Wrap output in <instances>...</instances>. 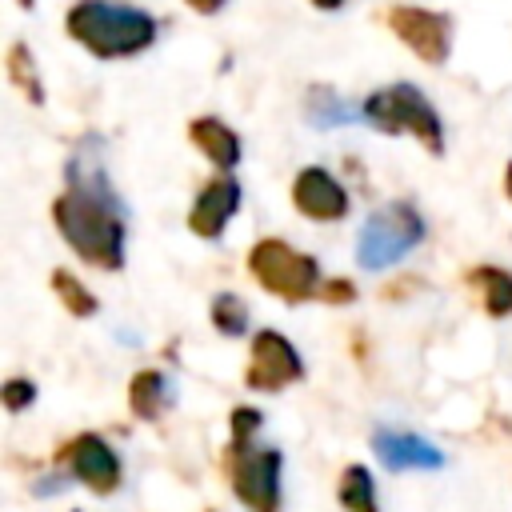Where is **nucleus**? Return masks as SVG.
<instances>
[{
    "label": "nucleus",
    "instance_id": "3",
    "mask_svg": "<svg viewBox=\"0 0 512 512\" xmlns=\"http://www.w3.org/2000/svg\"><path fill=\"white\" fill-rule=\"evenodd\" d=\"M364 120L376 128V132H388V136H412L416 144H424L432 156L444 152V124H440V112L432 108V100L412 88V84H388V88H376L368 100H364Z\"/></svg>",
    "mask_w": 512,
    "mask_h": 512
},
{
    "label": "nucleus",
    "instance_id": "19",
    "mask_svg": "<svg viewBox=\"0 0 512 512\" xmlns=\"http://www.w3.org/2000/svg\"><path fill=\"white\" fill-rule=\"evenodd\" d=\"M212 328L224 332V336H240V332L248 328V308H244V300L232 296V292H220V296L212 300Z\"/></svg>",
    "mask_w": 512,
    "mask_h": 512
},
{
    "label": "nucleus",
    "instance_id": "17",
    "mask_svg": "<svg viewBox=\"0 0 512 512\" xmlns=\"http://www.w3.org/2000/svg\"><path fill=\"white\" fill-rule=\"evenodd\" d=\"M4 72H8V80L20 88V96H24V100H32V104H44L40 68H36L32 52H28L20 40H16V44H8V56H4Z\"/></svg>",
    "mask_w": 512,
    "mask_h": 512
},
{
    "label": "nucleus",
    "instance_id": "16",
    "mask_svg": "<svg viewBox=\"0 0 512 512\" xmlns=\"http://www.w3.org/2000/svg\"><path fill=\"white\" fill-rule=\"evenodd\" d=\"M336 496H340V508L344 512H380L376 508V484H372V472L364 464H348L340 472Z\"/></svg>",
    "mask_w": 512,
    "mask_h": 512
},
{
    "label": "nucleus",
    "instance_id": "7",
    "mask_svg": "<svg viewBox=\"0 0 512 512\" xmlns=\"http://www.w3.org/2000/svg\"><path fill=\"white\" fill-rule=\"evenodd\" d=\"M384 24L392 28V36L424 64H444L448 48H452V20L436 8H420V4H392L384 12Z\"/></svg>",
    "mask_w": 512,
    "mask_h": 512
},
{
    "label": "nucleus",
    "instance_id": "15",
    "mask_svg": "<svg viewBox=\"0 0 512 512\" xmlns=\"http://www.w3.org/2000/svg\"><path fill=\"white\" fill-rule=\"evenodd\" d=\"M164 404H168V380H164V372L140 368V372L128 380V408H132L140 420H156Z\"/></svg>",
    "mask_w": 512,
    "mask_h": 512
},
{
    "label": "nucleus",
    "instance_id": "10",
    "mask_svg": "<svg viewBox=\"0 0 512 512\" xmlns=\"http://www.w3.org/2000/svg\"><path fill=\"white\" fill-rule=\"evenodd\" d=\"M292 204H296L300 216L320 220V224L348 216V192H344V184L332 172L316 168V164L296 172V180H292Z\"/></svg>",
    "mask_w": 512,
    "mask_h": 512
},
{
    "label": "nucleus",
    "instance_id": "9",
    "mask_svg": "<svg viewBox=\"0 0 512 512\" xmlns=\"http://www.w3.org/2000/svg\"><path fill=\"white\" fill-rule=\"evenodd\" d=\"M300 376H304V364H300V352L292 348V340L280 336V332H272V328L256 332L244 384L256 388V392H280L284 384H292Z\"/></svg>",
    "mask_w": 512,
    "mask_h": 512
},
{
    "label": "nucleus",
    "instance_id": "6",
    "mask_svg": "<svg viewBox=\"0 0 512 512\" xmlns=\"http://www.w3.org/2000/svg\"><path fill=\"white\" fill-rule=\"evenodd\" d=\"M228 476L232 492L248 512H276L280 508V464L284 456L276 448H236L228 444Z\"/></svg>",
    "mask_w": 512,
    "mask_h": 512
},
{
    "label": "nucleus",
    "instance_id": "8",
    "mask_svg": "<svg viewBox=\"0 0 512 512\" xmlns=\"http://www.w3.org/2000/svg\"><path fill=\"white\" fill-rule=\"evenodd\" d=\"M56 460L68 464L72 476H76L84 488H92L96 496H108V492L120 488V460H116V452L108 448V440L96 436V432H80V436H72L68 444H60V448H56Z\"/></svg>",
    "mask_w": 512,
    "mask_h": 512
},
{
    "label": "nucleus",
    "instance_id": "12",
    "mask_svg": "<svg viewBox=\"0 0 512 512\" xmlns=\"http://www.w3.org/2000/svg\"><path fill=\"white\" fill-rule=\"evenodd\" d=\"M372 448H376V456L384 460L388 472H408V468L432 472V468H444V452L432 440L416 436V432H392V428H384V432L372 436Z\"/></svg>",
    "mask_w": 512,
    "mask_h": 512
},
{
    "label": "nucleus",
    "instance_id": "25",
    "mask_svg": "<svg viewBox=\"0 0 512 512\" xmlns=\"http://www.w3.org/2000/svg\"><path fill=\"white\" fill-rule=\"evenodd\" d=\"M504 196L512 200V160H508V168H504Z\"/></svg>",
    "mask_w": 512,
    "mask_h": 512
},
{
    "label": "nucleus",
    "instance_id": "23",
    "mask_svg": "<svg viewBox=\"0 0 512 512\" xmlns=\"http://www.w3.org/2000/svg\"><path fill=\"white\" fill-rule=\"evenodd\" d=\"M192 12H200V16H212V12H220L228 0H184Z\"/></svg>",
    "mask_w": 512,
    "mask_h": 512
},
{
    "label": "nucleus",
    "instance_id": "22",
    "mask_svg": "<svg viewBox=\"0 0 512 512\" xmlns=\"http://www.w3.org/2000/svg\"><path fill=\"white\" fill-rule=\"evenodd\" d=\"M324 304H352L356 300V288L352 280H320V292H316Z\"/></svg>",
    "mask_w": 512,
    "mask_h": 512
},
{
    "label": "nucleus",
    "instance_id": "26",
    "mask_svg": "<svg viewBox=\"0 0 512 512\" xmlns=\"http://www.w3.org/2000/svg\"><path fill=\"white\" fill-rule=\"evenodd\" d=\"M16 4H20V8H36V0H16Z\"/></svg>",
    "mask_w": 512,
    "mask_h": 512
},
{
    "label": "nucleus",
    "instance_id": "4",
    "mask_svg": "<svg viewBox=\"0 0 512 512\" xmlns=\"http://www.w3.org/2000/svg\"><path fill=\"white\" fill-rule=\"evenodd\" d=\"M248 272L260 280V288H268L272 296H280L288 304L312 300L320 292V264L308 252H300V248H292L276 236L252 244Z\"/></svg>",
    "mask_w": 512,
    "mask_h": 512
},
{
    "label": "nucleus",
    "instance_id": "5",
    "mask_svg": "<svg viewBox=\"0 0 512 512\" xmlns=\"http://www.w3.org/2000/svg\"><path fill=\"white\" fill-rule=\"evenodd\" d=\"M420 240H424V220H420V212H416L408 200H392V204L376 208V212L364 220V228H360V236H356V260H360V268L376 272V268H384V264H396V260H400L404 252H412Z\"/></svg>",
    "mask_w": 512,
    "mask_h": 512
},
{
    "label": "nucleus",
    "instance_id": "11",
    "mask_svg": "<svg viewBox=\"0 0 512 512\" xmlns=\"http://www.w3.org/2000/svg\"><path fill=\"white\" fill-rule=\"evenodd\" d=\"M236 208H240V184H236L228 172H220V176H212V180L196 192V200H192V208H188V228H192L196 236H204V240H216V236L224 232V224L232 220Z\"/></svg>",
    "mask_w": 512,
    "mask_h": 512
},
{
    "label": "nucleus",
    "instance_id": "20",
    "mask_svg": "<svg viewBox=\"0 0 512 512\" xmlns=\"http://www.w3.org/2000/svg\"><path fill=\"white\" fill-rule=\"evenodd\" d=\"M0 400H4V408H8V412H24V408L36 400V384H32V380H24V376H12V380L0 388Z\"/></svg>",
    "mask_w": 512,
    "mask_h": 512
},
{
    "label": "nucleus",
    "instance_id": "24",
    "mask_svg": "<svg viewBox=\"0 0 512 512\" xmlns=\"http://www.w3.org/2000/svg\"><path fill=\"white\" fill-rule=\"evenodd\" d=\"M312 8H320V12H336V8H344L348 0H308Z\"/></svg>",
    "mask_w": 512,
    "mask_h": 512
},
{
    "label": "nucleus",
    "instance_id": "21",
    "mask_svg": "<svg viewBox=\"0 0 512 512\" xmlns=\"http://www.w3.org/2000/svg\"><path fill=\"white\" fill-rule=\"evenodd\" d=\"M260 428V412L256 408H232V444L244 448Z\"/></svg>",
    "mask_w": 512,
    "mask_h": 512
},
{
    "label": "nucleus",
    "instance_id": "13",
    "mask_svg": "<svg viewBox=\"0 0 512 512\" xmlns=\"http://www.w3.org/2000/svg\"><path fill=\"white\" fill-rule=\"evenodd\" d=\"M188 140H192L220 172H228V168L240 164V136H236L224 120H216V116H196V120L188 124Z\"/></svg>",
    "mask_w": 512,
    "mask_h": 512
},
{
    "label": "nucleus",
    "instance_id": "2",
    "mask_svg": "<svg viewBox=\"0 0 512 512\" xmlns=\"http://www.w3.org/2000/svg\"><path fill=\"white\" fill-rule=\"evenodd\" d=\"M64 32L96 60H128L152 48L160 24L152 12L124 0H76L64 16Z\"/></svg>",
    "mask_w": 512,
    "mask_h": 512
},
{
    "label": "nucleus",
    "instance_id": "18",
    "mask_svg": "<svg viewBox=\"0 0 512 512\" xmlns=\"http://www.w3.org/2000/svg\"><path fill=\"white\" fill-rule=\"evenodd\" d=\"M52 292L60 296V304H64L76 320H84V316H92V312L100 308V304H96V296H92V292H88L72 272H64V268H56V272H52Z\"/></svg>",
    "mask_w": 512,
    "mask_h": 512
},
{
    "label": "nucleus",
    "instance_id": "14",
    "mask_svg": "<svg viewBox=\"0 0 512 512\" xmlns=\"http://www.w3.org/2000/svg\"><path fill=\"white\" fill-rule=\"evenodd\" d=\"M468 284L480 292L488 316L500 320L512 312V272H504L496 264H480V268H468Z\"/></svg>",
    "mask_w": 512,
    "mask_h": 512
},
{
    "label": "nucleus",
    "instance_id": "1",
    "mask_svg": "<svg viewBox=\"0 0 512 512\" xmlns=\"http://www.w3.org/2000/svg\"><path fill=\"white\" fill-rule=\"evenodd\" d=\"M52 220L84 264L108 272L124 264V216L104 184H88L72 168V184L52 200Z\"/></svg>",
    "mask_w": 512,
    "mask_h": 512
}]
</instances>
